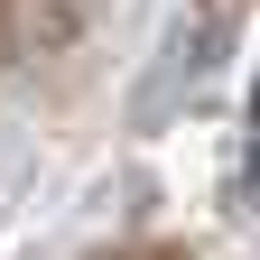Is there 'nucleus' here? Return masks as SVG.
I'll return each instance as SVG.
<instances>
[{
  "instance_id": "obj_1",
  "label": "nucleus",
  "mask_w": 260,
  "mask_h": 260,
  "mask_svg": "<svg viewBox=\"0 0 260 260\" xmlns=\"http://www.w3.org/2000/svg\"><path fill=\"white\" fill-rule=\"evenodd\" d=\"M251 195H260V84H251Z\"/></svg>"
}]
</instances>
